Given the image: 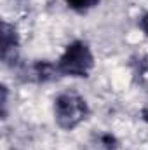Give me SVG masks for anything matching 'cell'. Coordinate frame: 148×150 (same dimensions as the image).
<instances>
[{
	"label": "cell",
	"mask_w": 148,
	"mask_h": 150,
	"mask_svg": "<svg viewBox=\"0 0 148 150\" xmlns=\"http://www.w3.org/2000/svg\"><path fill=\"white\" fill-rule=\"evenodd\" d=\"M54 68L58 75L65 77H75V79L89 77L94 68V56L91 47L82 40H73L72 44L66 45V49L56 61Z\"/></svg>",
	"instance_id": "6da1fadb"
},
{
	"label": "cell",
	"mask_w": 148,
	"mask_h": 150,
	"mask_svg": "<svg viewBox=\"0 0 148 150\" xmlns=\"http://www.w3.org/2000/svg\"><path fill=\"white\" fill-rule=\"evenodd\" d=\"M89 115L87 101L77 93H61L54 100V120L56 124L65 129L72 131L80 126Z\"/></svg>",
	"instance_id": "7a4b0ae2"
},
{
	"label": "cell",
	"mask_w": 148,
	"mask_h": 150,
	"mask_svg": "<svg viewBox=\"0 0 148 150\" xmlns=\"http://www.w3.org/2000/svg\"><path fill=\"white\" fill-rule=\"evenodd\" d=\"M18 47H19V38H18L16 28L4 21L2 23V59L5 63H9L11 58L16 59Z\"/></svg>",
	"instance_id": "3957f363"
},
{
	"label": "cell",
	"mask_w": 148,
	"mask_h": 150,
	"mask_svg": "<svg viewBox=\"0 0 148 150\" xmlns=\"http://www.w3.org/2000/svg\"><path fill=\"white\" fill-rule=\"evenodd\" d=\"M98 2H99V0H65V4H66L70 9L77 11V12H85V11L92 9Z\"/></svg>",
	"instance_id": "277c9868"
},
{
	"label": "cell",
	"mask_w": 148,
	"mask_h": 150,
	"mask_svg": "<svg viewBox=\"0 0 148 150\" xmlns=\"http://www.w3.org/2000/svg\"><path fill=\"white\" fill-rule=\"evenodd\" d=\"M140 28L145 32V35H148V12L141 18V19H140Z\"/></svg>",
	"instance_id": "5b68a950"
},
{
	"label": "cell",
	"mask_w": 148,
	"mask_h": 150,
	"mask_svg": "<svg viewBox=\"0 0 148 150\" xmlns=\"http://www.w3.org/2000/svg\"><path fill=\"white\" fill-rule=\"evenodd\" d=\"M141 115H143V119H145V120L148 122V105L145 107V108H143V110H141Z\"/></svg>",
	"instance_id": "8992f818"
}]
</instances>
